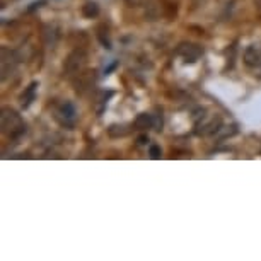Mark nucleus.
<instances>
[{
  "mask_svg": "<svg viewBox=\"0 0 261 261\" xmlns=\"http://www.w3.org/2000/svg\"><path fill=\"white\" fill-rule=\"evenodd\" d=\"M0 125H2V134L7 135L9 139H17L26 132L24 120L12 108H4L2 110V113H0Z\"/></svg>",
  "mask_w": 261,
  "mask_h": 261,
  "instance_id": "nucleus-1",
  "label": "nucleus"
},
{
  "mask_svg": "<svg viewBox=\"0 0 261 261\" xmlns=\"http://www.w3.org/2000/svg\"><path fill=\"white\" fill-rule=\"evenodd\" d=\"M222 128V118L217 113H210V115H201V118L195 123V134L200 137L212 135Z\"/></svg>",
  "mask_w": 261,
  "mask_h": 261,
  "instance_id": "nucleus-2",
  "label": "nucleus"
},
{
  "mask_svg": "<svg viewBox=\"0 0 261 261\" xmlns=\"http://www.w3.org/2000/svg\"><path fill=\"white\" fill-rule=\"evenodd\" d=\"M86 62H87V57H86V53H84L82 50L72 51L70 55L67 57L65 65H63V68H65V73L68 77H73V75L79 77L84 72V68H86Z\"/></svg>",
  "mask_w": 261,
  "mask_h": 261,
  "instance_id": "nucleus-3",
  "label": "nucleus"
},
{
  "mask_svg": "<svg viewBox=\"0 0 261 261\" xmlns=\"http://www.w3.org/2000/svg\"><path fill=\"white\" fill-rule=\"evenodd\" d=\"M55 120L60 123L62 126L65 128H72L75 125V120H77V110L72 102H60L57 108H55Z\"/></svg>",
  "mask_w": 261,
  "mask_h": 261,
  "instance_id": "nucleus-4",
  "label": "nucleus"
},
{
  "mask_svg": "<svg viewBox=\"0 0 261 261\" xmlns=\"http://www.w3.org/2000/svg\"><path fill=\"white\" fill-rule=\"evenodd\" d=\"M176 53H178L186 63H195L203 55V48L200 45H196V43H181V45L176 48Z\"/></svg>",
  "mask_w": 261,
  "mask_h": 261,
  "instance_id": "nucleus-5",
  "label": "nucleus"
},
{
  "mask_svg": "<svg viewBox=\"0 0 261 261\" xmlns=\"http://www.w3.org/2000/svg\"><path fill=\"white\" fill-rule=\"evenodd\" d=\"M0 53H2V60H0V65H2V81H6V79L9 75H12L14 70H16L19 60H17L16 51L9 50L6 46H2Z\"/></svg>",
  "mask_w": 261,
  "mask_h": 261,
  "instance_id": "nucleus-6",
  "label": "nucleus"
},
{
  "mask_svg": "<svg viewBox=\"0 0 261 261\" xmlns=\"http://www.w3.org/2000/svg\"><path fill=\"white\" fill-rule=\"evenodd\" d=\"M244 63L248 67H261V43H253L244 51Z\"/></svg>",
  "mask_w": 261,
  "mask_h": 261,
  "instance_id": "nucleus-7",
  "label": "nucleus"
},
{
  "mask_svg": "<svg viewBox=\"0 0 261 261\" xmlns=\"http://www.w3.org/2000/svg\"><path fill=\"white\" fill-rule=\"evenodd\" d=\"M134 126L140 132L154 128V116L149 115V113H142V115L137 116V120L134 121Z\"/></svg>",
  "mask_w": 261,
  "mask_h": 261,
  "instance_id": "nucleus-8",
  "label": "nucleus"
},
{
  "mask_svg": "<svg viewBox=\"0 0 261 261\" xmlns=\"http://www.w3.org/2000/svg\"><path fill=\"white\" fill-rule=\"evenodd\" d=\"M82 16L87 19H94L99 16V6L96 2H87L82 6Z\"/></svg>",
  "mask_w": 261,
  "mask_h": 261,
  "instance_id": "nucleus-9",
  "label": "nucleus"
},
{
  "mask_svg": "<svg viewBox=\"0 0 261 261\" xmlns=\"http://www.w3.org/2000/svg\"><path fill=\"white\" fill-rule=\"evenodd\" d=\"M57 38H58V34L55 31V28L53 26H46L45 28V33H43V39H45V43L48 46H53L57 43Z\"/></svg>",
  "mask_w": 261,
  "mask_h": 261,
  "instance_id": "nucleus-10",
  "label": "nucleus"
},
{
  "mask_svg": "<svg viewBox=\"0 0 261 261\" xmlns=\"http://www.w3.org/2000/svg\"><path fill=\"white\" fill-rule=\"evenodd\" d=\"M128 132H130V128H128V125H111L110 128H108V134H110V137H125Z\"/></svg>",
  "mask_w": 261,
  "mask_h": 261,
  "instance_id": "nucleus-11",
  "label": "nucleus"
},
{
  "mask_svg": "<svg viewBox=\"0 0 261 261\" xmlns=\"http://www.w3.org/2000/svg\"><path fill=\"white\" fill-rule=\"evenodd\" d=\"M36 87H38V84H36V82H33L31 86L28 87V91L22 94L21 99H22V106H24V108H28L29 105H31V101H34V92H36Z\"/></svg>",
  "mask_w": 261,
  "mask_h": 261,
  "instance_id": "nucleus-12",
  "label": "nucleus"
},
{
  "mask_svg": "<svg viewBox=\"0 0 261 261\" xmlns=\"http://www.w3.org/2000/svg\"><path fill=\"white\" fill-rule=\"evenodd\" d=\"M97 31H99V33H97V38H99V41L102 43V46L110 50L111 43H110V39H108V29L105 31V26H99V29H97Z\"/></svg>",
  "mask_w": 261,
  "mask_h": 261,
  "instance_id": "nucleus-13",
  "label": "nucleus"
},
{
  "mask_svg": "<svg viewBox=\"0 0 261 261\" xmlns=\"http://www.w3.org/2000/svg\"><path fill=\"white\" fill-rule=\"evenodd\" d=\"M149 154H150L152 159H161V155H162L161 147L159 145H150L149 147Z\"/></svg>",
  "mask_w": 261,
  "mask_h": 261,
  "instance_id": "nucleus-14",
  "label": "nucleus"
},
{
  "mask_svg": "<svg viewBox=\"0 0 261 261\" xmlns=\"http://www.w3.org/2000/svg\"><path fill=\"white\" fill-rule=\"evenodd\" d=\"M125 2L128 7H142V6H145L147 0H125Z\"/></svg>",
  "mask_w": 261,
  "mask_h": 261,
  "instance_id": "nucleus-15",
  "label": "nucleus"
},
{
  "mask_svg": "<svg viewBox=\"0 0 261 261\" xmlns=\"http://www.w3.org/2000/svg\"><path fill=\"white\" fill-rule=\"evenodd\" d=\"M43 4H45V0H39V2H34V4H31V7H29V12L34 11V9H38V7H41Z\"/></svg>",
  "mask_w": 261,
  "mask_h": 261,
  "instance_id": "nucleus-16",
  "label": "nucleus"
},
{
  "mask_svg": "<svg viewBox=\"0 0 261 261\" xmlns=\"http://www.w3.org/2000/svg\"><path fill=\"white\" fill-rule=\"evenodd\" d=\"M147 142H149V137H145V135L139 137V145H145Z\"/></svg>",
  "mask_w": 261,
  "mask_h": 261,
  "instance_id": "nucleus-17",
  "label": "nucleus"
}]
</instances>
